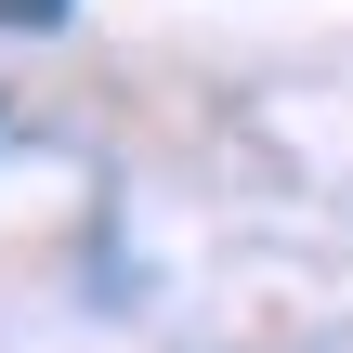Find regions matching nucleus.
<instances>
[{
	"mask_svg": "<svg viewBox=\"0 0 353 353\" xmlns=\"http://www.w3.org/2000/svg\"><path fill=\"white\" fill-rule=\"evenodd\" d=\"M52 13H65V0H0V26H52Z\"/></svg>",
	"mask_w": 353,
	"mask_h": 353,
	"instance_id": "nucleus-1",
	"label": "nucleus"
}]
</instances>
